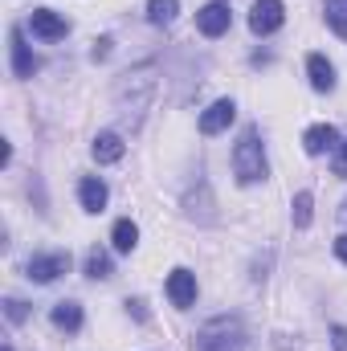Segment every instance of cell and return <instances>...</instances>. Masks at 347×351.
<instances>
[{
	"label": "cell",
	"mask_w": 347,
	"mask_h": 351,
	"mask_svg": "<svg viewBox=\"0 0 347 351\" xmlns=\"http://www.w3.org/2000/svg\"><path fill=\"white\" fill-rule=\"evenodd\" d=\"M4 319H8V323H25V319H29V306H25L21 298H4Z\"/></svg>",
	"instance_id": "21"
},
{
	"label": "cell",
	"mask_w": 347,
	"mask_h": 351,
	"mask_svg": "<svg viewBox=\"0 0 347 351\" xmlns=\"http://www.w3.org/2000/svg\"><path fill=\"white\" fill-rule=\"evenodd\" d=\"M8 53H12V74H16V78H33V74L41 70V62H37V53L25 45V33H21V29L8 33Z\"/></svg>",
	"instance_id": "10"
},
{
	"label": "cell",
	"mask_w": 347,
	"mask_h": 351,
	"mask_svg": "<svg viewBox=\"0 0 347 351\" xmlns=\"http://www.w3.org/2000/svg\"><path fill=\"white\" fill-rule=\"evenodd\" d=\"M164 290H168V302H172L176 311H188V306L196 302V274L180 265V269H172V274H168Z\"/></svg>",
	"instance_id": "5"
},
{
	"label": "cell",
	"mask_w": 347,
	"mask_h": 351,
	"mask_svg": "<svg viewBox=\"0 0 347 351\" xmlns=\"http://www.w3.org/2000/svg\"><path fill=\"white\" fill-rule=\"evenodd\" d=\"M331 168H335V176H347V139L335 147V160H331Z\"/></svg>",
	"instance_id": "23"
},
{
	"label": "cell",
	"mask_w": 347,
	"mask_h": 351,
	"mask_svg": "<svg viewBox=\"0 0 347 351\" xmlns=\"http://www.w3.org/2000/svg\"><path fill=\"white\" fill-rule=\"evenodd\" d=\"M339 221H347V200H344V208H339Z\"/></svg>",
	"instance_id": "27"
},
{
	"label": "cell",
	"mask_w": 347,
	"mask_h": 351,
	"mask_svg": "<svg viewBox=\"0 0 347 351\" xmlns=\"http://www.w3.org/2000/svg\"><path fill=\"white\" fill-rule=\"evenodd\" d=\"M123 152H127V143H123V135H115V131H98L94 143H90V156H94L98 164H119Z\"/></svg>",
	"instance_id": "12"
},
{
	"label": "cell",
	"mask_w": 347,
	"mask_h": 351,
	"mask_svg": "<svg viewBox=\"0 0 347 351\" xmlns=\"http://www.w3.org/2000/svg\"><path fill=\"white\" fill-rule=\"evenodd\" d=\"M307 78H311V90L331 94V90H335V66H331L323 53H311V58H307Z\"/></svg>",
	"instance_id": "13"
},
{
	"label": "cell",
	"mask_w": 347,
	"mask_h": 351,
	"mask_svg": "<svg viewBox=\"0 0 347 351\" xmlns=\"http://www.w3.org/2000/svg\"><path fill=\"white\" fill-rule=\"evenodd\" d=\"M233 176L241 188L250 184H261L270 176V164H265V143H261V131L258 127H246L237 147H233Z\"/></svg>",
	"instance_id": "2"
},
{
	"label": "cell",
	"mask_w": 347,
	"mask_h": 351,
	"mask_svg": "<svg viewBox=\"0 0 347 351\" xmlns=\"http://www.w3.org/2000/svg\"><path fill=\"white\" fill-rule=\"evenodd\" d=\"M229 25H233V12H229L225 0H208V4L196 12V29H200L204 37H221V33H229Z\"/></svg>",
	"instance_id": "6"
},
{
	"label": "cell",
	"mask_w": 347,
	"mask_h": 351,
	"mask_svg": "<svg viewBox=\"0 0 347 351\" xmlns=\"http://www.w3.org/2000/svg\"><path fill=\"white\" fill-rule=\"evenodd\" d=\"M323 12H327V25L335 29V37H344L347 41V0H327Z\"/></svg>",
	"instance_id": "19"
},
{
	"label": "cell",
	"mask_w": 347,
	"mask_h": 351,
	"mask_svg": "<svg viewBox=\"0 0 347 351\" xmlns=\"http://www.w3.org/2000/svg\"><path fill=\"white\" fill-rule=\"evenodd\" d=\"M86 278H94V282H106V278H110V254H106V250H90Z\"/></svg>",
	"instance_id": "20"
},
{
	"label": "cell",
	"mask_w": 347,
	"mask_h": 351,
	"mask_svg": "<svg viewBox=\"0 0 347 351\" xmlns=\"http://www.w3.org/2000/svg\"><path fill=\"white\" fill-rule=\"evenodd\" d=\"M311 208H315V196L302 188V192H294V200H290V221H294V229H311Z\"/></svg>",
	"instance_id": "17"
},
{
	"label": "cell",
	"mask_w": 347,
	"mask_h": 351,
	"mask_svg": "<svg viewBox=\"0 0 347 351\" xmlns=\"http://www.w3.org/2000/svg\"><path fill=\"white\" fill-rule=\"evenodd\" d=\"M110 245H115V254H131L135 245H139V225L135 221H115V229H110Z\"/></svg>",
	"instance_id": "16"
},
{
	"label": "cell",
	"mask_w": 347,
	"mask_h": 351,
	"mask_svg": "<svg viewBox=\"0 0 347 351\" xmlns=\"http://www.w3.org/2000/svg\"><path fill=\"white\" fill-rule=\"evenodd\" d=\"M335 258H339V262L347 265V233L339 237V241H335Z\"/></svg>",
	"instance_id": "26"
},
{
	"label": "cell",
	"mask_w": 347,
	"mask_h": 351,
	"mask_svg": "<svg viewBox=\"0 0 347 351\" xmlns=\"http://www.w3.org/2000/svg\"><path fill=\"white\" fill-rule=\"evenodd\" d=\"M233 119H237V102L233 98H217L208 110H200V123L196 127H200V135H221Z\"/></svg>",
	"instance_id": "9"
},
{
	"label": "cell",
	"mask_w": 347,
	"mask_h": 351,
	"mask_svg": "<svg viewBox=\"0 0 347 351\" xmlns=\"http://www.w3.org/2000/svg\"><path fill=\"white\" fill-rule=\"evenodd\" d=\"M49 319H53V327L66 331V335H78V331H82V306H78L74 298H62Z\"/></svg>",
	"instance_id": "15"
},
{
	"label": "cell",
	"mask_w": 347,
	"mask_h": 351,
	"mask_svg": "<svg viewBox=\"0 0 347 351\" xmlns=\"http://www.w3.org/2000/svg\"><path fill=\"white\" fill-rule=\"evenodd\" d=\"M4 351H12V343H4Z\"/></svg>",
	"instance_id": "28"
},
{
	"label": "cell",
	"mask_w": 347,
	"mask_h": 351,
	"mask_svg": "<svg viewBox=\"0 0 347 351\" xmlns=\"http://www.w3.org/2000/svg\"><path fill=\"white\" fill-rule=\"evenodd\" d=\"M29 29H33V37H41V41H62V37L70 33V21L58 16L53 8H33V12H29Z\"/></svg>",
	"instance_id": "7"
},
{
	"label": "cell",
	"mask_w": 347,
	"mask_h": 351,
	"mask_svg": "<svg viewBox=\"0 0 347 351\" xmlns=\"http://www.w3.org/2000/svg\"><path fill=\"white\" fill-rule=\"evenodd\" d=\"M152 94H156V62H143V66L127 70L115 82V110H119L123 123H131V131L143 123V114L152 106Z\"/></svg>",
	"instance_id": "1"
},
{
	"label": "cell",
	"mask_w": 347,
	"mask_h": 351,
	"mask_svg": "<svg viewBox=\"0 0 347 351\" xmlns=\"http://www.w3.org/2000/svg\"><path fill=\"white\" fill-rule=\"evenodd\" d=\"M241 348H246V323L237 315L208 319L192 339V351H241Z\"/></svg>",
	"instance_id": "3"
},
{
	"label": "cell",
	"mask_w": 347,
	"mask_h": 351,
	"mask_svg": "<svg viewBox=\"0 0 347 351\" xmlns=\"http://www.w3.org/2000/svg\"><path fill=\"white\" fill-rule=\"evenodd\" d=\"M25 274H29V282H37V286H49V282H58L62 274H70V254H33L29 265H25Z\"/></svg>",
	"instance_id": "4"
},
{
	"label": "cell",
	"mask_w": 347,
	"mask_h": 351,
	"mask_svg": "<svg viewBox=\"0 0 347 351\" xmlns=\"http://www.w3.org/2000/svg\"><path fill=\"white\" fill-rule=\"evenodd\" d=\"M282 21H286L282 0H258V4H254V12H250V29H254L258 37L278 33V29H282Z\"/></svg>",
	"instance_id": "8"
},
{
	"label": "cell",
	"mask_w": 347,
	"mask_h": 351,
	"mask_svg": "<svg viewBox=\"0 0 347 351\" xmlns=\"http://www.w3.org/2000/svg\"><path fill=\"white\" fill-rule=\"evenodd\" d=\"M110 45H115L110 37H98V41H94V49H90V58H94V62H106V58H110Z\"/></svg>",
	"instance_id": "22"
},
{
	"label": "cell",
	"mask_w": 347,
	"mask_h": 351,
	"mask_svg": "<svg viewBox=\"0 0 347 351\" xmlns=\"http://www.w3.org/2000/svg\"><path fill=\"white\" fill-rule=\"evenodd\" d=\"M180 12V0H147V21L152 25H172Z\"/></svg>",
	"instance_id": "18"
},
{
	"label": "cell",
	"mask_w": 347,
	"mask_h": 351,
	"mask_svg": "<svg viewBox=\"0 0 347 351\" xmlns=\"http://www.w3.org/2000/svg\"><path fill=\"white\" fill-rule=\"evenodd\" d=\"M78 200H82L86 213H102L106 200H110V192H106V184H102L98 176H82V180H78Z\"/></svg>",
	"instance_id": "14"
},
{
	"label": "cell",
	"mask_w": 347,
	"mask_h": 351,
	"mask_svg": "<svg viewBox=\"0 0 347 351\" xmlns=\"http://www.w3.org/2000/svg\"><path fill=\"white\" fill-rule=\"evenodd\" d=\"M331 351H347V327H331Z\"/></svg>",
	"instance_id": "24"
},
{
	"label": "cell",
	"mask_w": 347,
	"mask_h": 351,
	"mask_svg": "<svg viewBox=\"0 0 347 351\" xmlns=\"http://www.w3.org/2000/svg\"><path fill=\"white\" fill-rule=\"evenodd\" d=\"M127 311H131V315H135V319H139V323H143V319H147V311H143V302H139V298H127Z\"/></svg>",
	"instance_id": "25"
},
{
	"label": "cell",
	"mask_w": 347,
	"mask_h": 351,
	"mask_svg": "<svg viewBox=\"0 0 347 351\" xmlns=\"http://www.w3.org/2000/svg\"><path fill=\"white\" fill-rule=\"evenodd\" d=\"M335 147H339V131L331 123L307 127V135H302V152L307 156H335Z\"/></svg>",
	"instance_id": "11"
}]
</instances>
